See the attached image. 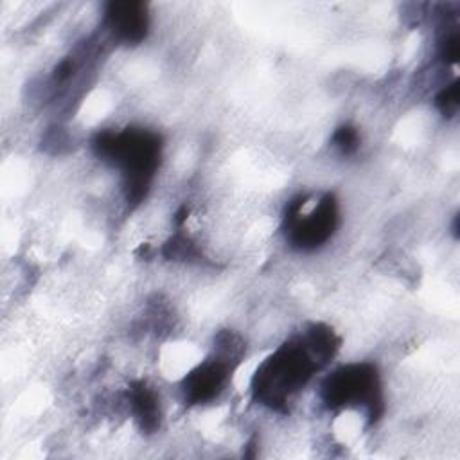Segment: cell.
Wrapping results in <instances>:
<instances>
[{"label":"cell","mask_w":460,"mask_h":460,"mask_svg":"<svg viewBox=\"0 0 460 460\" xmlns=\"http://www.w3.org/2000/svg\"><path fill=\"white\" fill-rule=\"evenodd\" d=\"M340 340L327 325L314 323L300 338L289 340L268 356L252 379L257 402L275 411H286L289 399L338 350Z\"/></svg>","instance_id":"1"},{"label":"cell","mask_w":460,"mask_h":460,"mask_svg":"<svg viewBox=\"0 0 460 460\" xmlns=\"http://www.w3.org/2000/svg\"><path fill=\"white\" fill-rule=\"evenodd\" d=\"M92 149L101 160L120 169L128 203L137 205L147 196L162 158V140L156 133L142 128L101 131L92 140Z\"/></svg>","instance_id":"2"},{"label":"cell","mask_w":460,"mask_h":460,"mask_svg":"<svg viewBox=\"0 0 460 460\" xmlns=\"http://www.w3.org/2000/svg\"><path fill=\"white\" fill-rule=\"evenodd\" d=\"M322 399L331 408H363L370 420L383 411L381 377L370 363H352L334 370L322 385Z\"/></svg>","instance_id":"3"},{"label":"cell","mask_w":460,"mask_h":460,"mask_svg":"<svg viewBox=\"0 0 460 460\" xmlns=\"http://www.w3.org/2000/svg\"><path fill=\"white\" fill-rule=\"evenodd\" d=\"M305 198L288 203L284 216V228L288 243L296 250H316L331 239L338 226V201L332 194H325L309 210L302 212Z\"/></svg>","instance_id":"4"},{"label":"cell","mask_w":460,"mask_h":460,"mask_svg":"<svg viewBox=\"0 0 460 460\" xmlns=\"http://www.w3.org/2000/svg\"><path fill=\"white\" fill-rule=\"evenodd\" d=\"M104 23L110 34L128 45L140 43L149 29L147 5L142 2H110L104 9Z\"/></svg>","instance_id":"5"},{"label":"cell","mask_w":460,"mask_h":460,"mask_svg":"<svg viewBox=\"0 0 460 460\" xmlns=\"http://www.w3.org/2000/svg\"><path fill=\"white\" fill-rule=\"evenodd\" d=\"M131 411L142 429L153 433L160 426V406L155 392L146 383H133L129 388Z\"/></svg>","instance_id":"6"},{"label":"cell","mask_w":460,"mask_h":460,"mask_svg":"<svg viewBox=\"0 0 460 460\" xmlns=\"http://www.w3.org/2000/svg\"><path fill=\"white\" fill-rule=\"evenodd\" d=\"M435 104L440 110V113L444 117H455L460 106V86L458 81H453L451 84H447L444 90L438 92V95L435 97Z\"/></svg>","instance_id":"7"},{"label":"cell","mask_w":460,"mask_h":460,"mask_svg":"<svg viewBox=\"0 0 460 460\" xmlns=\"http://www.w3.org/2000/svg\"><path fill=\"white\" fill-rule=\"evenodd\" d=\"M164 255L167 259H192L198 255V250L194 243L185 237V235H174L165 246H164Z\"/></svg>","instance_id":"8"},{"label":"cell","mask_w":460,"mask_h":460,"mask_svg":"<svg viewBox=\"0 0 460 460\" xmlns=\"http://www.w3.org/2000/svg\"><path fill=\"white\" fill-rule=\"evenodd\" d=\"M332 144L338 147L341 155H352L359 147L358 129L352 126H341L332 135Z\"/></svg>","instance_id":"9"},{"label":"cell","mask_w":460,"mask_h":460,"mask_svg":"<svg viewBox=\"0 0 460 460\" xmlns=\"http://www.w3.org/2000/svg\"><path fill=\"white\" fill-rule=\"evenodd\" d=\"M440 52L446 63H456L458 56H460V40H458V32H451L446 36V40L440 45Z\"/></svg>","instance_id":"10"}]
</instances>
